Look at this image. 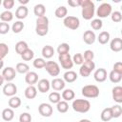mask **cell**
<instances>
[{
  "mask_svg": "<svg viewBox=\"0 0 122 122\" xmlns=\"http://www.w3.org/2000/svg\"><path fill=\"white\" fill-rule=\"evenodd\" d=\"M100 118L103 122H108L112 118V112H111V108H105L100 114Z\"/></svg>",
  "mask_w": 122,
  "mask_h": 122,
  "instance_id": "31",
  "label": "cell"
},
{
  "mask_svg": "<svg viewBox=\"0 0 122 122\" xmlns=\"http://www.w3.org/2000/svg\"><path fill=\"white\" fill-rule=\"evenodd\" d=\"M80 7L82 8L81 14L85 20H91L94 16L95 7L94 3L91 0H81Z\"/></svg>",
  "mask_w": 122,
  "mask_h": 122,
  "instance_id": "1",
  "label": "cell"
},
{
  "mask_svg": "<svg viewBox=\"0 0 122 122\" xmlns=\"http://www.w3.org/2000/svg\"><path fill=\"white\" fill-rule=\"evenodd\" d=\"M63 24L66 28L71 29V30H77L80 26V21L78 19V17L75 16H71V15H68L64 18L63 20Z\"/></svg>",
  "mask_w": 122,
  "mask_h": 122,
  "instance_id": "7",
  "label": "cell"
},
{
  "mask_svg": "<svg viewBox=\"0 0 122 122\" xmlns=\"http://www.w3.org/2000/svg\"><path fill=\"white\" fill-rule=\"evenodd\" d=\"M110 48L114 52H119L122 51V39L119 37L113 38L110 43Z\"/></svg>",
  "mask_w": 122,
  "mask_h": 122,
  "instance_id": "18",
  "label": "cell"
},
{
  "mask_svg": "<svg viewBox=\"0 0 122 122\" xmlns=\"http://www.w3.org/2000/svg\"><path fill=\"white\" fill-rule=\"evenodd\" d=\"M56 109L60 113H65L69 110V104H68V102H66L64 100H60L56 104Z\"/></svg>",
  "mask_w": 122,
  "mask_h": 122,
  "instance_id": "36",
  "label": "cell"
},
{
  "mask_svg": "<svg viewBox=\"0 0 122 122\" xmlns=\"http://www.w3.org/2000/svg\"><path fill=\"white\" fill-rule=\"evenodd\" d=\"M111 112H112V118H118L122 114V108L119 104H116V105H113L112 107H111Z\"/></svg>",
  "mask_w": 122,
  "mask_h": 122,
  "instance_id": "34",
  "label": "cell"
},
{
  "mask_svg": "<svg viewBox=\"0 0 122 122\" xmlns=\"http://www.w3.org/2000/svg\"><path fill=\"white\" fill-rule=\"evenodd\" d=\"M1 5H2V1L0 0V6H1Z\"/></svg>",
  "mask_w": 122,
  "mask_h": 122,
  "instance_id": "56",
  "label": "cell"
},
{
  "mask_svg": "<svg viewBox=\"0 0 122 122\" xmlns=\"http://www.w3.org/2000/svg\"><path fill=\"white\" fill-rule=\"evenodd\" d=\"M17 92V87L15 84L11 83V82H8L7 84L4 85L3 87V93L6 96H14Z\"/></svg>",
  "mask_w": 122,
  "mask_h": 122,
  "instance_id": "12",
  "label": "cell"
},
{
  "mask_svg": "<svg viewBox=\"0 0 122 122\" xmlns=\"http://www.w3.org/2000/svg\"><path fill=\"white\" fill-rule=\"evenodd\" d=\"M0 19H1V22L9 23L13 19V13L10 10H5L0 14Z\"/></svg>",
  "mask_w": 122,
  "mask_h": 122,
  "instance_id": "32",
  "label": "cell"
},
{
  "mask_svg": "<svg viewBox=\"0 0 122 122\" xmlns=\"http://www.w3.org/2000/svg\"><path fill=\"white\" fill-rule=\"evenodd\" d=\"M28 13H29L28 8H27L26 6H21V5H20V6L16 9V10H15V17L18 18L19 20H21V19L26 18L27 15H28Z\"/></svg>",
  "mask_w": 122,
  "mask_h": 122,
  "instance_id": "20",
  "label": "cell"
},
{
  "mask_svg": "<svg viewBox=\"0 0 122 122\" xmlns=\"http://www.w3.org/2000/svg\"><path fill=\"white\" fill-rule=\"evenodd\" d=\"M9 53V47L6 43H0V60H3Z\"/></svg>",
  "mask_w": 122,
  "mask_h": 122,
  "instance_id": "42",
  "label": "cell"
},
{
  "mask_svg": "<svg viewBox=\"0 0 122 122\" xmlns=\"http://www.w3.org/2000/svg\"><path fill=\"white\" fill-rule=\"evenodd\" d=\"M32 64H33V67L36 69H43L45 68L46 61L44 60V58H35Z\"/></svg>",
  "mask_w": 122,
  "mask_h": 122,
  "instance_id": "43",
  "label": "cell"
},
{
  "mask_svg": "<svg viewBox=\"0 0 122 122\" xmlns=\"http://www.w3.org/2000/svg\"><path fill=\"white\" fill-rule=\"evenodd\" d=\"M81 93L87 98H96L99 96V88L95 85H86L82 88Z\"/></svg>",
  "mask_w": 122,
  "mask_h": 122,
  "instance_id": "4",
  "label": "cell"
},
{
  "mask_svg": "<svg viewBox=\"0 0 122 122\" xmlns=\"http://www.w3.org/2000/svg\"><path fill=\"white\" fill-rule=\"evenodd\" d=\"M45 12H46V8H45V6L43 4H37V5L34 6V8H33V13L37 17L44 16L45 15Z\"/></svg>",
  "mask_w": 122,
  "mask_h": 122,
  "instance_id": "28",
  "label": "cell"
},
{
  "mask_svg": "<svg viewBox=\"0 0 122 122\" xmlns=\"http://www.w3.org/2000/svg\"><path fill=\"white\" fill-rule=\"evenodd\" d=\"M10 25L9 23H5V22H0V34H6L10 31Z\"/></svg>",
  "mask_w": 122,
  "mask_h": 122,
  "instance_id": "47",
  "label": "cell"
},
{
  "mask_svg": "<svg viewBox=\"0 0 122 122\" xmlns=\"http://www.w3.org/2000/svg\"><path fill=\"white\" fill-rule=\"evenodd\" d=\"M111 18L112 20L114 22V23H119L121 22L122 20V13L118 10H115V11H112L111 13Z\"/></svg>",
  "mask_w": 122,
  "mask_h": 122,
  "instance_id": "44",
  "label": "cell"
},
{
  "mask_svg": "<svg viewBox=\"0 0 122 122\" xmlns=\"http://www.w3.org/2000/svg\"><path fill=\"white\" fill-rule=\"evenodd\" d=\"M79 122H92V121L89 120V119H81Z\"/></svg>",
  "mask_w": 122,
  "mask_h": 122,
  "instance_id": "55",
  "label": "cell"
},
{
  "mask_svg": "<svg viewBox=\"0 0 122 122\" xmlns=\"http://www.w3.org/2000/svg\"><path fill=\"white\" fill-rule=\"evenodd\" d=\"M25 96L27 99H33L37 95V89L34 86H28L25 90Z\"/></svg>",
  "mask_w": 122,
  "mask_h": 122,
  "instance_id": "23",
  "label": "cell"
},
{
  "mask_svg": "<svg viewBox=\"0 0 122 122\" xmlns=\"http://www.w3.org/2000/svg\"><path fill=\"white\" fill-rule=\"evenodd\" d=\"M19 122H31V115L29 112H23L19 116Z\"/></svg>",
  "mask_w": 122,
  "mask_h": 122,
  "instance_id": "48",
  "label": "cell"
},
{
  "mask_svg": "<svg viewBox=\"0 0 122 122\" xmlns=\"http://www.w3.org/2000/svg\"><path fill=\"white\" fill-rule=\"evenodd\" d=\"M67 13H68V10L65 6H59L54 11V15L57 18H65L67 16Z\"/></svg>",
  "mask_w": 122,
  "mask_h": 122,
  "instance_id": "33",
  "label": "cell"
},
{
  "mask_svg": "<svg viewBox=\"0 0 122 122\" xmlns=\"http://www.w3.org/2000/svg\"><path fill=\"white\" fill-rule=\"evenodd\" d=\"M38 112L39 113L44 117H50L52 114V107L48 103H41L38 106Z\"/></svg>",
  "mask_w": 122,
  "mask_h": 122,
  "instance_id": "11",
  "label": "cell"
},
{
  "mask_svg": "<svg viewBox=\"0 0 122 122\" xmlns=\"http://www.w3.org/2000/svg\"><path fill=\"white\" fill-rule=\"evenodd\" d=\"M58 60L60 62V65L63 69L65 70H69L71 69L73 67V62H72V59H71V54L68 52V53H64V54H59L58 55Z\"/></svg>",
  "mask_w": 122,
  "mask_h": 122,
  "instance_id": "8",
  "label": "cell"
},
{
  "mask_svg": "<svg viewBox=\"0 0 122 122\" xmlns=\"http://www.w3.org/2000/svg\"><path fill=\"white\" fill-rule=\"evenodd\" d=\"M80 3H81V0H69L68 1V4L69 6L71 7H80Z\"/></svg>",
  "mask_w": 122,
  "mask_h": 122,
  "instance_id": "51",
  "label": "cell"
},
{
  "mask_svg": "<svg viewBox=\"0 0 122 122\" xmlns=\"http://www.w3.org/2000/svg\"><path fill=\"white\" fill-rule=\"evenodd\" d=\"M8 104H9V107L10 108V109H17V108H19L20 107V105H21V99L18 97V96H11L10 99H9V102H8Z\"/></svg>",
  "mask_w": 122,
  "mask_h": 122,
  "instance_id": "27",
  "label": "cell"
},
{
  "mask_svg": "<svg viewBox=\"0 0 122 122\" xmlns=\"http://www.w3.org/2000/svg\"><path fill=\"white\" fill-rule=\"evenodd\" d=\"M96 39L98 40V42H99L101 45H105V44H107V43L109 42V40H110V33H109L108 31H106V30L101 31V32L98 34V36H97Z\"/></svg>",
  "mask_w": 122,
  "mask_h": 122,
  "instance_id": "29",
  "label": "cell"
},
{
  "mask_svg": "<svg viewBox=\"0 0 122 122\" xmlns=\"http://www.w3.org/2000/svg\"><path fill=\"white\" fill-rule=\"evenodd\" d=\"M15 71L21 74H26L27 72L30 71V67L28 64L26 63H23V62H20V63H17L16 64V67H15Z\"/></svg>",
  "mask_w": 122,
  "mask_h": 122,
  "instance_id": "30",
  "label": "cell"
},
{
  "mask_svg": "<svg viewBox=\"0 0 122 122\" xmlns=\"http://www.w3.org/2000/svg\"><path fill=\"white\" fill-rule=\"evenodd\" d=\"M94 58V53L91 50H87L84 51V55H83V59L85 61H92Z\"/></svg>",
  "mask_w": 122,
  "mask_h": 122,
  "instance_id": "46",
  "label": "cell"
},
{
  "mask_svg": "<svg viewBox=\"0 0 122 122\" xmlns=\"http://www.w3.org/2000/svg\"><path fill=\"white\" fill-rule=\"evenodd\" d=\"M62 98L64 99V101L68 102V101H71L74 98L75 96V93L74 92L71 90V89H65L63 92H62V94H61Z\"/></svg>",
  "mask_w": 122,
  "mask_h": 122,
  "instance_id": "25",
  "label": "cell"
},
{
  "mask_svg": "<svg viewBox=\"0 0 122 122\" xmlns=\"http://www.w3.org/2000/svg\"><path fill=\"white\" fill-rule=\"evenodd\" d=\"M51 88V83L48 79L46 78H43V79H40L38 82H37V89L40 92L42 93H45L47 92H49Z\"/></svg>",
  "mask_w": 122,
  "mask_h": 122,
  "instance_id": "15",
  "label": "cell"
},
{
  "mask_svg": "<svg viewBox=\"0 0 122 122\" xmlns=\"http://www.w3.org/2000/svg\"><path fill=\"white\" fill-rule=\"evenodd\" d=\"M19 3L21 4V6H25L26 4L29 3V0H19Z\"/></svg>",
  "mask_w": 122,
  "mask_h": 122,
  "instance_id": "52",
  "label": "cell"
},
{
  "mask_svg": "<svg viewBox=\"0 0 122 122\" xmlns=\"http://www.w3.org/2000/svg\"><path fill=\"white\" fill-rule=\"evenodd\" d=\"M96 40V35L92 30H86L83 34V41L88 44V45H92L95 42Z\"/></svg>",
  "mask_w": 122,
  "mask_h": 122,
  "instance_id": "19",
  "label": "cell"
},
{
  "mask_svg": "<svg viewBox=\"0 0 122 122\" xmlns=\"http://www.w3.org/2000/svg\"><path fill=\"white\" fill-rule=\"evenodd\" d=\"M49 100L52 104H57L61 100V95L57 92H52L49 94Z\"/></svg>",
  "mask_w": 122,
  "mask_h": 122,
  "instance_id": "39",
  "label": "cell"
},
{
  "mask_svg": "<svg viewBox=\"0 0 122 122\" xmlns=\"http://www.w3.org/2000/svg\"><path fill=\"white\" fill-rule=\"evenodd\" d=\"M27 49H29V46H28L27 42H25V41H18L15 44V51L19 55H21Z\"/></svg>",
  "mask_w": 122,
  "mask_h": 122,
  "instance_id": "26",
  "label": "cell"
},
{
  "mask_svg": "<svg viewBox=\"0 0 122 122\" xmlns=\"http://www.w3.org/2000/svg\"><path fill=\"white\" fill-rule=\"evenodd\" d=\"M1 116L5 121H11L14 117V112L10 108H6V109L3 110L2 113H1Z\"/></svg>",
  "mask_w": 122,
  "mask_h": 122,
  "instance_id": "24",
  "label": "cell"
},
{
  "mask_svg": "<svg viewBox=\"0 0 122 122\" xmlns=\"http://www.w3.org/2000/svg\"><path fill=\"white\" fill-rule=\"evenodd\" d=\"M25 81L29 86H33L38 82V74L35 71H29L25 75Z\"/></svg>",
  "mask_w": 122,
  "mask_h": 122,
  "instance_id": "14",
  "label": "cell"
},
{
  "mask_svg": "<svg viewBox=\"0 0 122 122\" xmlns=\"http://www.w3.org/2000/svg\"><path fill=\"white\" fill-rule=\"evenodd\" d=\"M65 85H66V84H65V81H64L63 79H61V78H58V77L53 78V79L51 80V87L54 91H56V92L64 90Z\"/></svg>",
  "mask_w": 122,
  "mask_h": 122,
  "instance_id": "17",
  "label": "cell"
},
{
  "mask_svg": "<svg viewBox=\"0 0 122 122\" xmlns=\"http://www.w3.org/2000/svg\"><path fill=\"white\" fill-rule=\"evenodd\" d=\"M112 99L120 104L122 103V87L121 86H115L112 90Z\"/></svg>",
  "mask_w": 122,
  "mask_h": 122,
  "instance_id": "16",
  "label": "cell"
},
{
  "mask_svg": "<svg viewBox=\"0 0 122 122\" xmlns=\"http://www.w3.org/2000/svg\"><path fill=\"white\" fill-rule=\"evenodd\" d=\"M72 62L73 64L75 65H82L83 62H84V59H83V55L81 53H75L73 56H72Z\"/></svg>",
  "mask_w": 122,
  "mask_h": 122,
  "instance_id": "45",
  "label": "cell"
},
{
  "mask_svg": "<svg viewBox=\"0 0 122 122\" xmlns=\"http://www.w3.org/2000/svg\"><path fill=\"white\" fill-rule=\"evenodd\" d=\"M77 73L73 71H67L63 75V80L67 83H72L77 79Z\"/></svg>",
  "mask_w": 122,
  "mask_h": 122,
  "instance_id": "21",
  "label": "cell"
},
{
  "mask_svg": "<svg viewBox=\"0 0 122 122\" xmlns=\"http://www.w3.org/2000/svg\"><path fill=\"white\" fill-rule=\"evenodd\" d=\"M95 69V64L93 61H84L83 64L80 66L79 73L83 77L90 76L91 72Z\"/></svg>",
  "mask_w": 122,
  "mask_h": 122,
  "instance_id": "5",
  "label": "cell"
},
{
  "mask_svg": "<svg viewBox=\"0 0 122 122\" xmlns=\"http://www.w3.org/2000/svg\"><path fill=\"white\" fill-rule=\"evenodd\" d=\"M91 27H92L94 30H101L102 27H103V22H102V20L99 19V18L93 19V20H92V22H91Z\"/></svg>",
  "mask_w": 122,
  "mask_h": 122,
  "instance_id": "41",
  "label": "cell"
},
{
  "mask_svg": "<svg viewBox=\"0 0 122 122\" xmlns=\"http://www.w3.org/2000/svg\"><path fill=\"white\" fill-rule=\"evenodd\" d=\"M71 107L74 112H80V113H85L90 111L91 103L87 99H75L72 101Z\"/></svg>",
  "mask_w": 122,
  "mask_h": 122,
  "instance_id": "3",
  "label": "cell"
},
{
  "mask_svg": "<svg viewBox=\"0 0 122 122\" xmlns=\"http://www.w3.org/2000/svg\"><path fill=\"white\" fill-rule=\"evenodd\" d=\"M35 31L39 36H45L49 31V18L44 15L41 17H37Z\"/></svg>",
  "mask_w": 122,
  "mask_h": 122,
  "instance_id": "2",
  "label": "cell"
},
{
  "mask_svg": "<svg viewBox=\"0 0 122 122\" xmlns=\"http://www.w3.org/2000/svg\"><path fill=\"white\" fill-rule=\"evenodd\" d=\"M109 78H110V80H111V82H112V83H114V84H117V83H119L120 81H121V79H122V74L121 73H118V72H116V71H114L113 70L110 72V74H109Z\"/></svg>",
  "mask_w": 122,
  "mask_h": 122,
  "instance_id": "35",
  "label": "cell"
},
{
  "mask_svg": "<svg viewBox=\"0 0 122 122\" xmlns=\"http://www.w3.org/2000/svg\"><path fill=\"white\" fill-rule=\"evenodd\" d=\"M24 27H25L24 23H23L22 21L18 20V21H16L15 23L12 24V26H11V30H12V31H13L14 33H19V32H21V31L23 30Z\"/></svg>",
  "mask_w": 122,
  "mask_h": 122,
  "instance_id": "37",
  "label": "cell"
},
{
  "mask_svg": "<svg viewBox=\"0 0 122 122\" xmlns=\"http://www.w3.org/2000/svg\"><path fill=\"white\" fill-rule=\"evenodd\" d=\"M45 70L51 76H57L60 73V67L54 61H48L45 65Z\"/></svg>",
  "mask_w": 122,
  "mask_h": 122,
  "instance_id": "9",
  "label": "cell"
},
{
  "mask_svg": "<svg viewBox=\"0 0 122 122\" xmlns=\"http://www.w3.org/2000/svg\"><path fill=\"white\" fill-rule=\"evenodd\" d=\"M2 76H3L4 80H6L7 82H10V81H12L15 78V76H16V71L12 67H7V68H5L3 70Z\"/></svg>",
  "mask_w": 122,
  "mask_h": 122,
  "instance_id": "10",
  "label": "cell"
},
{
  "mask_svg": "<svg viewBox=\"0 0 122 122\" xmlns=\"http://www.w3.org/2000/svg\"><path fill=\"white\" fill-rule=\"evenodd\" d=\"M41 53H42V56H43L44 58L50 59V58H51V57L53 56V54H54V49H53L51 46H50V45H46V46L43 47Z\"/></svg>",
  "mask_w": 122,
  "mask_h": 122,
  "instance_id": "22",
  "label": "cell"
},
{
  "mask_svg": "<svg viewBox=\"0 0 122 122\" xmlns=\"http://www.w3.org/2000/svg\"><path fill=\"white\" fill-rule=\"evenodd\" d=\"M70 46L68 43H61L58 47H57V52L58 54H64V53H68L70 51Z\"/></svg>",
  "mask_w": 122,
  "mask_h": 122,
  "instance_id": "40",
  "label": "cell"
},
{
  "mask_svg": "<svg viewBox=\"0 0 122 122\" xmlns=\"http://www.w3.org/2000/svg\"><path fill=\"white\" fill-rule=\"evenodd\" d=\"M3 67H4V61L3 60H0V70L3 69Z\"/></svg>",
  "mask_w": 122,
  "mask_h": 122,
  "instance_id": "54",
  "label": "cell"
},
{
  "mask_svg": "<svg viewBox=\"0 0 122 122\" xmlns=\"http://www.w3.org/2000/svg\"><path fill=\"white\" fill-rule=\"evenodd\" d=\"M112 12V8L109 3H102L96 10V15L100 18H106L108 16L111 15V13Z\"/></svg>",
  "mask_w": 122,
  "mask_h": 122,
  "instance_id": "6",
  "label": "cell"
},
{
  "mask_svg": "<svg viewBox=\"0 0 122 122\" xmlns=\"http://www.w3.org/2000/svg\"><path fill=\"white\" fill-rule=\"evenodd\" d=\"M93 77L96 82H99V83L104 82L107 79V71L103 68H99L94 71Z\"/></svg>",
  "mask_w": 122,
  "mask_h": 122,
  "instance_id": "13",
  "label": "cell"
},
{
  "mask_svg": "<svg viewBox=\"0 0 122 122\" xmlns=\"http://www.w3.org/2000/svg\"><path fill=\"white\" fill-rule=\"evenodd\" d=\"M114 71L118 72V73H121L122 74V62L118 61V62H115L113 64V69H112Z\"/></svg>",
  "mask_w": 122,
  "mask_h": 122,
  "instance_id": "50",
  "label": "cell"
},
{
  "mask_svg": "<svg viewBox=\"0 0 122 122\" xmlns=\"http://www.w3.org/2000/svg\"><path fill=\"white\" fill-rule=\"evenodd\" d=\"M20 56H21V58H22L24 61H30V60H31V59L33 58L34 52H33V51L30 50V49H27Z\"/></svg>",
  "mask_w": 122,
  "mask_h": 122,
  "instance_id": "38",
  "label": "cell"
},
{
  "mask_svg": "<svg viewBox=\"0 0 122 122\" xmlns=\"http://www.w3.org/2000/svg\"><path fill=\"white\" fill-rule=\"evenodd\" d=\"M4 81H5V80H4L3 76H2V74H0V87H1V86L4 84Z\"/></svg>",
  "mask_w": 122,
  "mask_h": 122,
  "instance_id": "53",
  "label": "cell"
},
{
  "mask_svg": "<svg viewBox=\"0 0 122 122\" xmlns=\"http://www.w3.org/2000/svg\"><path fill=\"white\" fill-rule=\"evenodd\" d=\"M14 3H15L14 0H4L2 2V4H3L4 8L6 9V10H10V9H12L13 6H14Z\"/></svg>",
  "mask_w": 122,
  "mask_h": 122,
  "instance_id": "49",
  "label": "cell"
}]
</instances>
